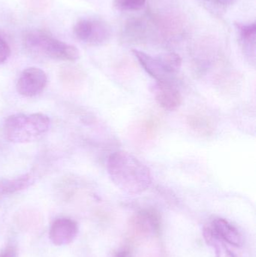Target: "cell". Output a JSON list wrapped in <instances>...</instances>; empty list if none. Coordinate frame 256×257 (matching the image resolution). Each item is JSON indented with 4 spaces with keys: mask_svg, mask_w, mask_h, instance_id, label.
Masks as SVG:
<instances>
[{
    "mask_svg": "<svg viewBox=\"0 0 256 257\" xmlns=\"http://www.w3.org/2000/svg\"><path fill=\"white\" fill-rule=\"evenodd\" d=\"M107 170L113 184L129 195L144 193L153 182L150 169L126 151L111 154L107 161Z\"/></svg>",
    "mask_w": 256,
    "mask_h": 257,
    "instance_id": "obj_1",
    "label": "cell"
},
{
    "mask_svg": "<svg viewBox=\"0 0 256 257\" xmlns=\"http://www.w3.org/2000/svg\"><path fill=\"white\" fill-rule=\"evenodd\" d=\"M51 120L42 113L9 116L3 124V134L6 140L14 144L36 142L48 133Z\"/></svg>",
    "mask_w": 256,
    "mask_h": 257,
    "instance_id": "obj_2",
    "label": "cell"
},
{
    "mask_svg": "<svg viewBox=\"0 0 256 257\" xmlns=\"http://www.w3.org/2000/svg\"><path fill=\"white\" fill-rule=\"evenodd\" d=\"M24 42L30 52L52 60L74 62L80 57L76 47L58 40L42 30L27 32L24 36Z\"/></svg>",
    "mask_w": 256,
    "mask_h": 257,
    "instance_id": "obj_3",
    "label": "cell"
},
{
    "mask_svg": "<svg viewBox=\"0 0 256 257\" xmlns=\"http://www.w3.org/2000/svg\"><path fill=\"white\" fill-rule=\"evenodd\" d=\"M140 65L157 82H172L182 66V59L176 53L153 56L139 50H132Z\"/></svg>",
    "mask_w": 256,
    "mask_h": 257,
    "instance_id": "obj_4",
    "label": "cell"
},
{
    "mask_svg": "<svg viewBox=\"0 0 256 257\" xmlns=\"http://www.w3.org/2000/svg\"><path fill=\"white\" fill-rule=\"evenodd\" d=\"M74 33L81 42L96 46L105 43L110 39L111 29L102 20L83 18L75 24Z\"/></svg>",
    "mask_w": 256,
    "mask_h": 257,
    "instance_id": "obj_5",
    "label": "cell"
},
{
    "mask_svg": "<svg viewBox=\"0 0 256 257\" xmlns=\"http://www.w3.org/2000/svg\"><path fill=\"white\" fill-rule=\"evenodd\" d=\"M47 84L48 76L42 69L27 68L21 72L17 81V91L24 97H34L45 90Z\"/></svg>",
    "mask_w": 256,
    "mask_h": 257,
    "instance_id": "obj_6",
    "label": "cell"
},
{
    "mask_svg": "<svg viewBox=\"0 0 256 257\" xmlns=\"http://www.w3.org/2000/svg\"><path fill=\"white\" fill-rule=\"evenodd\" d=\"M130 225L135 235L150 237L159 232L160 217L154 210H141L131 218Z\"/></svg>",
    "mask_w": 256,
    "mask_h": 257,
    "instance_id": "obj_7",
    "label": "cell"
},
{
    "mask_svg": "<svg viewBox=\"0 0 256 257\" xmlns=\"http://www.w3.org/2000/svg\"><path fill=\"white\" fill-rule=\"evenodd\" d=\"M78 231V225L75 220L62 217L53 222L50 228L49 238L54 245H67L75 239Z\"/></svg>",
    "mask_w": 256,
    "mask_h": 257,
    "instance_id": "obj_8",
    "label": "cell"
},
{
    "mask_svg": "<svg viewBox=\"0 0 256 257\" xmlns=\"http://www.w3.org/2000/svg\"><path fill=\"white\" fill-rule=\"evenodd\" d=\"M153 93L156 102L165 111H175L181 105V94L172 82H156Z\"/></svg>",
    "mask_w": 256,
    "mask_h": 257,
    "instance_id": "obj_9",
    "label": "cell"
},
{
    "mask_svg": "<svg viewBox=\"0 0 256 257\" xmlns=\"http://www.w3.org/2000/svg\"><path fill=\"white\" fill-rule=\"evenodd\" d=\"M210 226L216 237L225 244L236 247H240L243 245V235L240 231L225 219H215L211 222Z\"/></svg>",
    "mask_w": 256,
    "mask_h": 257,
    "instance_id": "obj_10",
    "label": "cell"
},
{
    "mask_svg": "<svg viewBox=\"0 0 256 257\" xmlns=\"http://www.w3.org/2000/svg\"><path fill=\"white\" fill-rule=\"evenodd\" d=\"M36 181L33 174L27 173L14 178H0V197L22 191Z\"/></svg>",
    "mask_w": 256,
    "mask_h": 257,
    "instance_id": "obj_11",
    "label": "cell"
},
{
    "mask_svg": "<svg viewBox=\"0 0 256 257\" xmlns=\"http://www.w3.org/2000/svg\"><path fill=\"white\" fill-rule=\"evenodd\" d=\"M239 38L243 45V49L247 54L255 57L256 26L252 24H236Z\"/></svg>",
    "mask_w": 256,
    "mask_h": 257,
    "instance_id": "obj_12",
    "label": "cell"
},
{
    "mask_svg": "<svg viewBox=\"0 0 256 257\" xmlns=\"http://www.w3.org/2000/svg\"><path fill=\"white\" fill-rule=\"evenodd\" d=\"M203 235L206 243L214 249L216 257H237L224 241L216 237L210 225L204 226Z\"/></svg>",
    "mask_w": 256,
    "mask_h": 257,
    "instance_id": "obj_13",
    "label": "cell"
},
{
    "mask_svg": "<svg viewBox=\"0 0 256 257\" xmlns=\"http://www.w3.org/2000/svg\"><path fill=\"white\" fill-rule=\"evenodd\" d=\"M147 23L141 19L129 20L124 29L125 35L134 40L142 39L147 33Z\"/></svg>",
    "mask_w": 256,
    "mask_h": 257,
    "instance_id": "obj_14",
    "label": "cell"
},
{
    "mask_svg": "<svg viewBox=\"0 0 256 257\" xmlns=\"http://www.w3.org/2000/svg\"><path fill=\"white\" fill-rule=\"evenodd\" d=\"M146 3L147 0H114V5L118 10L133 12L141 10Z\"/></svg>",
    "mask_w": 256,
    "mask_h": 257,
    "instance_id": "obj_15",
    "label": "cell"
},
{
    "mask_svg": "<svg viewBox=\"0 0 256 257\" xmlns=\"http://www.w3.org/2000/svg\"><path fill=\"white\" fill-rule=\"evenodd\" d=\"M11 55L10 47L0 36V64L5 63Z\"/></svg>",
    "mask_w": 256,
    "mask_h": 257,
    "instance_id": "obj_16",
    "label": "cell"
},
{
    "mask_svg": "<svg viewBox=\"0 0 256 257\" xmlns=\"http://www.w3.org/2000/svg\"><path fill=\"white\" fill-rule=\"evenodd\" d=\"M0 257H18L16 247L14 245H8L0 252Z\"/></svg>",
    "mask_w": 256,
    "mask_h": 257,
    "instance_id": "obj_17",
    "label": "cell"
},
{
    "mask_svg": "<svg viewBox=\"0 0 256 257\" xmlns=\"http://www.w3.org/2000/svg\"><path fill=\"white\" fill-rule=\"evenodd\" d=\"M207 3L218 6H228L233 4L235 0H205Z\"/></svg>",
    "mask_w": 256,
    "mask_h": 257,
    "instance_id": "obj_18",
    "label": "cell"
},
{
    "mask_svg": "<svg viewBox=\"0 0 256 257\" xmlns=\"http://www.w3.org/2000/svg\"><path fill=\"white\" fill-rule=\"evenodd\" d=\"M114 257H132V253L128 248H123L118 250Z\"/></svg>",
    "mask_w": 256,
    "mask_h": 257,
    "instance_id": "obj_19",
    "label": "cell"
}]
</instances>
